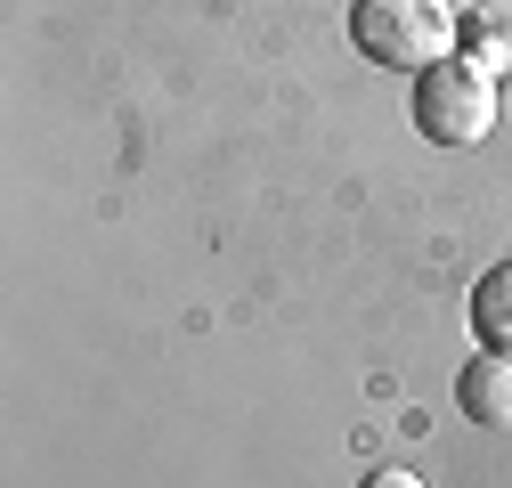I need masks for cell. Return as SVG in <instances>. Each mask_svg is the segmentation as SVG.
<instances>
[{"mask_svg":"<svg viewBox=\"0 0 512 488\" xmlns=\"http://www.w3.org/2000/svg\"><path fill=\"white\" fill-rule=\"evenodd\" d=\"M350 41L374 66L423 74L439 57H456V17H447L439 0H350Z\"/></svg>","mask_w":512,"mask_h":488,"instance_id":"1","label":"cell"},{"mask_svg":"<svg viewBox=\"0 0 512 488\" xmlns=\"http://www.w3.org/2000/svg\"><path fill=\"white\" fill-rule=\"evenodd\" d=\"M496 74L472 66V57H439V66L415 74V131L431 147H480L496 131Z\"/></svg>","mask_w":512,"mask_h":488,"instance_id":"2","label":"cell"},{"mask_svg":"<svg viewBox=\"0 0 512 488\" xmlns=\"http://www.w3.org/2000/svg\"><path fill=\"white\" fill-rule=\"evenodd\" d=\"M456 407H464V423H480V432H512V358L504 350H480L456 375Z\"/></svg>","mask_w":512,"mask_h":488,"instance_id":"3","label":"cell"},{"mask_svg":"<svg viewBox=\"0 0 512 488\" xmlns=\"http://www.w3.org/2000/svg\"><path fill=\"white\" fill-rule=\"evenodd\" d=\"M456 57H472L488 74L512 66V0H472L464 25H456Z\"/></svg>","mask_w":512,"mask_h":488,"instance_id":"4","label":"cell"},{"mask_svg":"<svg viewBox=\"0 0 512 488\" xmlns=\"http://www.w3.org/2000/svg\"><path fill=\"white\" fill-rule=\"evenodd\" d=\"M472 334H480V350H504L512 358V261H496L472 285Z\"/></svg>","mask_w":512,"mask_h":488,"instance_id":"5","label":"cell"},{"mask_svg":"<svg viewBox=\"0 0 512 488\" xmlns=\"http://www.w3.org/2000/svg\"><path fill=\"white\" fill-rule=\"evenodd\" d=\"M358 488H423V472H407V464H374Z\"/></svg>","mask_w":512,"mask_h":488,"instance_id":"6","label":"cell"}]
</instances>
